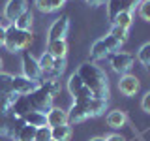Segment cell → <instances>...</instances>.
<instances>
[{
    "label": "cell",
    "mask_w": 150,
    "mask_h": 141,
    "mask_svg": "<svg viewBox=\"0 0 150 141\" xmlns=\"http://www.w3.org/2000/svg\"><path fill=\"white\" fill-rule=\"evenodd\" d=\"M77 75L83 79L84 87L92 92L94 98H101V100L109 98V79L100 66L92 62H84L77 68Z\"/></svg>",
    "instance_id": "cell-1"
},
{
    "label": "cell",
    "mask_w": 150,
    "mask_h": 141,
    "mask_svg": "<svg viewBox=\"0 0 150 141\" xmlns=\"http://www.w3.org/2000/svg\"><path fill=\"white\" fill-rule=\"evenodd\" d=\"M60 92V81L56 79H43L34 92L28 94V102L34 111L47 113L53 107V98Z\"/></svg>",
    "instance_id": "cell-2"
},
{
    "label": "cell",
    "mask_w": 150,
    "mask_h": 141,
    "mask_svg": "<svg viewBox=\"0 0 150 141\" xmlns=\"http://www.w3.org/2000/svg\"><path fill=\"white\" fill-rule=\"evenodd\" d=\"M30 43H32V32L30 30H19V28H15L13 23H9L6 26V41H4V47H6L9 53L25 51Z\"/></svg>",
    "instance_id": "cell-3"
},
{
    "label": "cell",
    "mask_w": 150,
    "mask_h": 141,
    "mask_svg": "<svg viewBox=\"0 0 150 141\" xmlns=\"http://www.w3.org/2000/svg\"><path fill=\"white\" fill-rule=\"evenodd\" d=\"M133 62H135V56L129 53H122V51L112 53V56H111V68L118 75L129 73V70L133 68Z\"/></svg>",
    "instance_id": "cell-4"
},
{
    "label": "cell",
    "mask_w": 150,
    "mask_h": 141,
    "mask_svg": "<svg viewBox=\"0 0 150 141\" xmlns=\"http://www.w3.org/2000/svg\"><path fill=\"white\" fill-rule=\"evenodd\" d=\"M23 75L32 79V81H36V83H41V79H43L38 60L28 51H23Z\"/></svg>",
    "instance_id": "cell-5"
},
{
    "label": "cell",
    "mask_w": 150,
    "mask_h": 141,
    "mask_svg": "<svg viewBox=\"0 0 150 141\" xmlns=\"http://www.w3.org/2000/svg\"><path fill=\"white\" fill-rule=\"evenodd\" d=\"M36 81L25 77V75H13V81H11V90L17 94V96H28L30 92H34L38 88Z\"/></svg>",
    "instance_id": "cell-6"
},
{
    "label": "cell",
    "mask_w": 150,
    "mask_h": 141,
    "mask_svg": "<svg viewBox=\"0 0 150 141\" xmlns=\"http://www.w3.org/2000/svg\"><path fill=\"white\" fill-rule=\"evenodd\" d=\"M68 30H69V17L68 15H62V17L54 19V23L49 28V41H53V40H66Z\"/></svg>",
    "instance_id": "cell-7"
},
{
    "label": "cell",
    "mask_w": 150,
    "mask_h": 141,
    "mask_svg": "<svg viewBox=\"0 0 150 141\" xmlns=\"http://www.w3.org/2000/svg\"><path fill=\"white\" fill-rule=\"evenodd\" d=\"M26 9V0H8L4 6V19L9 23H15V19Z\"/></svg>",
    "instance_id": "cell-8"
},
{
    "label": "cell",
    "mask_w": 150,
    "mask_h": 141,
    "mask_svg": "<svg viewBox=\"0 0 150 141\" xmlns=\"http://www.w3.org/2000/svg\"><path fill=\"white\" fill-rule=\"evenodd\" d=\"M139 79L135 75H129V73H124L120 75V81H118V90L124 94V96H135L139 92Z\"/></svg>",
    "instance_id": "cell-9"
},
{
    "label": "cell",
    "mask_w": 150,
    "mask_h": 141,
    "mask_svg": "<svg viewBox=\"0 0 150 141\" xmlns=\"http://www.w3.org/2000/svg\"><path fill=\"white\" fill-rule=\"evenodd\" d=\"M45 117H47V126H49V128L62 126V124H69L68 111H66V109H60V107H51V109L45 113Z\"/></svg>",
    "instance_id": "cell-10"
},
{
    "label": "cell",
    "mask_w": 150,
    "mask_h": 141,
    "mask_svg": "<svg viewBox=\"0 0 150 141\" xmlns=\"http://www.w3.org/2000/svg\"><path fill=\"white\" fill-rule=\"evenodd\" d=\"M30 111L32 107H30V102H28V96H17L15 102L11 103V113L19 119H25Z\"/></svg>",
    "instance_id": "cell-11"
},
{
    "label": "cell",
    "mask_w": 150,
    "mask_h": 141,
    "mask_svg": "<svg viewBox=\"0 0 150 141\" xmlns=\"http://www.w3.org/2000/svg\"><path fill=\"white\" fill-rule=\"evenodd\" d=\"M47 53H49L53 58H64L66 53H68V43L66 40H53L47 45Z\"/></svg>",
    "instance_id": "cell-12"
},
{
    "label": "cell",
    "mask_w": 150,
    "mask_h": 141,
    "mask_svg": "<svg viewBox=\"0 0 150 141\" xmlns=\"http://www.w3.org/2000/svg\"><path fill=\"white\" fill-rule=\"evenodd\" d=\"M126 122H128V117H126V113L120 111V109H115V111H111L109 115H107V126L112 128V130H118L122 126H126Z\"/></svg>",
    "instance_id": "cell-13"
},
{
    "label": "cell",
    "mask_w": 150,
    "mask_h": 141,
    "mask_svg": "<svg viewBox=\"0 0 150 141\" xmlns=\"http://www.w3.org/2000/svg\"><path fill=\"white\" fill-rule=\"evenodd\" d=\"M105 111H107V100H101V98H92V100L86 103L88 117H100Z\"/></svg>",
    "instance_id": "cell-14"
},
{
    "label": "cell",
    "mask_w": 150,
    "mask_h": 141,
    "mask_svg": "<svg viewBox=\"0 0 150 141\" xmlns=\"http://www.w3.org/2000/svg\"><path fill=\"white\" fill-rule=\"evenodd\" d=\"M86 119H90L88 113H86V103H84V105L73 103L71 109L68 111V120L69 122H83V120H86Z\"/></svg>",
    "instance_id": "cell-15"
},
{
    "label": "cell",
    "mask_w": 150,
    "mask_h": 141,
    "mask_svg": "<svg viewBox=\"0 0 150 141\" xmlns=\"http://www.w3.org/2000/svg\"><path fill=\"white\" fill-rule=\"evenodd\" d=\"M122 9H129L128 0H107V13H109V21L112 23L115 17L118 15ZM131 11V9H129Z\"/></svg>",
    "instance_id": "cell-16"
},
{
    "label": "cell",
    "mask_w": 150,
    "mask_h": 141,
    "mask_svg": "<svg viewBox=\"0 0 150 141\" xmlns=\"http://www.w3.org/2000/svg\"><path fill=\"white\" fill-rule=\"evenodd\" d=\"M69 137H71V126L69 124L51 128V139L53 141H69Z\"/></svg>",
    "instance_id": "cell-17"
},
{
    "label": "cell",
    "mask_w": 150,
    "mask_h": 141,
    "mask_svg": "<svg viewBox=\"0 0 150 141\" xmlns=\"http://www.w3.org/2000/svg\"><path fill=\"white\" fill-rule=\"evenodd\" d=\"M23 120H25L26 124L34 126V128H41V126H47V117H45V113H41V111H34V109L28 113V115H26Z\"/></svg>",
    "instance_id": "cell-18"
},
{
    "label": "cell",
    "mask_w": 150,
    "mask_h": 141,
    "mask_svg": "<svg viewBox=\"0 0 150 141\" xmlns=\"http://www.w3.org/2000/svg\"><path fill=\"white\" fill-rule=\"evenodd\" d=\"M105 56H109V51H107L103 40L100 38V40H96L90 47V58L92 60H101V58H105Z\"/></svg>",
    "instance_id": "cell-19"
},
{
    "label": "cell",
    "mask_w": 150,
    "mask_h": 141,
    "mask_svg": "<svg viewBox=\"0 0 150 141\" xmlns=\"http://www.w3.org/2000/svg\"><path fill=\"white\" fill-rule=\"evenodd\" d=\"M32 21H34V15H32L30 9H26V11H23L21 15H19L15 19V28H19V30H30L32 28Z\"/></svg>",
    "instance_id": "cell-20"
},
{
    "label": "cell",
    "mask_w": 150,
    "mask_h": 141,
    "mask_svg": "<svg viewBox=\"0 0 150 141\" xmlns=\"http://www.w3.org/2000/svg\"><path fill=\"white\" fill-rule=\"evenodd\" d=\"M131 23H133V15H131L129 9H122L118 15L115 17V21H112V25L120 26V28H126V30H129Z\"/></svg>",
    "instance_id": "cell-21"
},
{
    "label": "cell",
    "mask_w": 150,
    "mask_h": 141,
    "mask_svg": "<svg viewBox=\"0 0 150 141\" xmlns=\"http://www.w3.org/2000/svg\"><path fill=\"white\" fill-rule=\"evenodd\" d=\"M53 56H51L49 53H43L40 56V60H38V64H40V70H41V75H43V79L47 77L49 79L51 75V70H53Z\"/></svg>",
    "instance_id": "cell-22"
},
{
    "label": "cell",
    "mask_w": 150,
    "mask_h": 141,
    "mask_svg": "<svg viewBox=\"0 0 150 141\" xmlns=\"http://www.w3.org/2000/svg\"><path fill=\"white\" fill-rule=\"evenodd\" d=\"M83 88H84V83H83V79L77 75V72L69 75V79H68V90H69V94L75 96V94H77L79 90H83Z\"/></svg>",
    "instance_id": "cell-23"
},
{
    "label": "cell",
    "mask_w": 150,
    "mask_h": 141,
    "mask_svg": "<svg viewBox=\"0 0 150 141\" xmlns=\"http://www.w3.org/2000/svg\"><path fill=\"white\" fill-rule=\"evenodd\" d=\"M11 81H13V75L0 72V96H6V94H11Z\"/></svg>",
    "instance_id": "cell-24"
},
{
    "label": "cell",
    "mask_w": 150,
    "mask_h": 141,
    "mask_svg": "<svg viewBox=\"0 0 150 141\" xmlns=\"http://www.w3.org/2000/svg\"><path fill=\"white\" fill-rule=\"evenodd\" d=\"M66 72V56L64 58H54L53 60V70H51L49 79H56L58 75H62Z\"/></svg>",
    "instance_id": "cell-25"
},
{
    "label": "cell",
    "mask_w": 150,
    "mask_h": 141,
    "mask_svg": "<svg viewBox=\"0 0 150 141\" xmlns=\"http://www.w3.org/2000/svg\"><path fill=\"white\" fill-rule=\"evenodd\" d=\"M101 40H103V43H105L109 53H118V49L122 47V41H118L115 36H111V34H107L105 38H101Z\"/></svg>",
    "instance_id": "cell-26"
},
{
    "label": "cell",
    "mask_w": 150,
    "mask_h": 141,
    "mask_svg": "<svg viewBox=\"0 0 150 141\" xmlns=\"http://www.w3.org/2000/svg\"><path fill=\"white\" fill-rule=\"evenodd\" d=\"M137 60L144 68H150V43H144L137 53Z\"/></svg>",
    "instance_id": "cell-27"
},
{
    "label": "cell",
    "mask_w": 150,
    "mask_h": 141,
    "mask_svg": "<svg viewBox=\"0 0 150 141\" xmlns=\"http://www.w3.org/2000/svg\"><path fill=\"white\" fill-rule=\"evenodd\" d=\"M34 135H36V128L25 122V126H23L21 132H19V139L17 141H34Z\"/></svg>",
    "instance_id": "cell-28"
},
{
    "label": "cell",
    "mask_w": 150,
    "mask_h": 141,
    "mask_svg": "<svg viewBox=\"0 0 150 141\" xmlns=\"http://www.w3.org/2000/svg\"><path fill=\"white\" fill-rule=\"evenodd\" d=\"M9 119H11V109H9V111H0V135L8 134Z\"/></svg>",
    "instance_id": "cell-29"
},
{
    "label": "cell",
    "mask_w": 150,
    "mask_h": 141,
    "mask_svg": "<svg viewBox=\"0 0 150 141\" xmlns=\"http://www.w3.org/2000/svg\"><path fill=\"white\" fill-rule=\"evenodd\" d=\"M139 17L143 21L150 23V0H141L139 2Z\"/></svg>",
    "instance_id": "cell-30"
},
{
    "label": "cell",
    "mask_w": 150,
    "mask_h": 141,
    "mask_svg": "<svg viewBox=\"0 0 150 141\" xmlns=\"http://www.w3.org/2000/svg\"><path fill=\"white\" fill-rule=\"evenodd\" d=\"M49 139H51V128H49V126H41V128H36L34 141H49Z\"/></svg>",
    "instance_id": "cell-31"
},
{
    "label": "cell",
    "mask_w": 150,
    "mask_h": 141,
    "mask_svg": "<svg viewBox=\"0 0 150 141\" xmlns=\"http://www.w3.org/2000/svg\"><path fill=\"white\" fill-rule=\"evenodd\" d=\"M111 36H115L118 41H122L124 43L126 40H128V30L126 28H120V26H116V25H112V28H111V32H109Z\"/></svg>",
    "instance_id": "cell-32"
},
{
    "label": "cell",
    "mask_w": 150,
    "mask_h": 141,
    "mask_svg": "<svg viewBox=\"0 0 150 141\" xmlns=\"http://www.w3.org/2000/svg\"><path fill=\"white\" fill-rule=\"evenodd\" d=\"M36 8L40 9L41 13H51V11H53V4H51V0H36Z\"/></svg>",
    "instance_id": "cell-33"
},
{
    "label": "cell",
    "mask_w": 150,
    "mask_h": 141,
    "mask_svg": "<svg viewBox=\"0 0 150 141\" xmlns=\"http://www.w3.org/2000/svg\"><path fill=\"white\" fill-rule=\"evenodd\" d=\"M141 107H143V111L150 113V90L143 96V100H141Z\"/></svg>",
    "instance_id": "cell-34"
},
{
    "label": "cell",
    "mask_w": 150,
    "mask_h": 141,
    "mask_svg": "<svg viewBox=\"0 0 150 141\" xmlns=\"http://www.w3.org/2000/svg\"><path fill=\"white\" fill-rule=\"evenodd\" d=\"M51 4H53V11H56L66 4V0H51Z\"/></svg>",
    "instance_id": "cell-35"
},
{
    "label": "cell",
    "mask_w": 150,
    "mask_h": 141,
    "mask_svg": "<svg viewBox=\"0 0 150 141\" xmlns=\"http://www.w3.org/2000/svg\"><path fill=\"white\" fill-rule=\"evenodd\" d=\"M105 141H126L124 137H122L120 134H111V135H107Z\"/></svg>",
    "instance_id": "cell-36"
},
{
    "label": "cell",
    "mask_w": 150,
    "mask_h": 141,
    "mask_svg": "<svg viewBox=\"0 0 150 141\" xmlns=\"http://www.w3.org/2000/svg\"><path fill=\"white\" fill-rule=\"evenodd\" d=\"M4 41H6V26L0 25V45H4Z\"/></svg>",
    "instance_id": "cell-37"
},
{
    "label": "cell",
    "mask_w": 150,
    "mask_h": 141,
    "mask_svg": "<svg viewBox=\"0 0 150 141\" xmlns=\"http://www.w3.org/2000/svg\"><path fill=\"white\" fill-rule=\"evenodd\" d=\"M88 4H90V6H101L103 2H105V0H86Z\"/></svg>",
    "instance_id": "cell-38"
},
{
    "label": "cell",
    "mask_w": 150,
    "mask_h": 141,
    "mask_svg": "<svg viewBox=\"0 0 150 141\" xmlns=\"http://www.w3.org/2000/svg\"><path fill=\"white\" fill-rule=\"evenodd\" d=\"M90 141H105V137H92Z\"/></svg>",
    "instance_id": "cell-39"
},
{
    "label": "cell",
    "mask_w": 150,
    "mask_h": 141,
    "mask_svg": "<svg viewBox=\"0 0 150 141\" xmlns=\"http://www.w3.org/2000/svg\"><path fill=\"white\" fill-rule=\"evenodd\" d=\"M2 21H4V19H2V17H0V25H4V23H2ZM4 26H8V25H4Z\"/></svg>",
    "instance_id": "cell-40"
},
{
    "label": "cell",
    "mask_w": 150,
    "mask_h": 141,
    "mask_svg": "<svg viewBox=\"0 0 150 141\" xmlns=\"http://www.w3.org/2000/svg\"><path fill=\"white\" fill-rule=\"evenodd\" d=\"M2 64H4V62H2V58H0V70H2Z\"/></svg>",
    "instance_id": "cell-41"
},
{
    "label": "cell",
    "mask_w": 150,
    "mask_h": 141,
    "mask_svg": "<svg viewBox=\"0 0 150 141\" xmlns=\"http://www.w3.org/2000/svg\"><path fill=\"white\" fill-rule=\"evenodd\" d=\"M49 141H53V139H49Z\"/></svg>",
    "instance_id": "cell-42"
}]
</instances>
